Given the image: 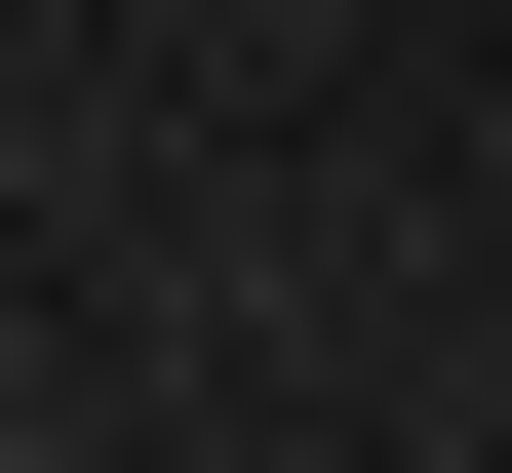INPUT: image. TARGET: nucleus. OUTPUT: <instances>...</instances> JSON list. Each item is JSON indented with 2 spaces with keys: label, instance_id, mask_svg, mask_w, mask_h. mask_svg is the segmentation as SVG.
Segmentation results:
<instances>
[]
</instances>
